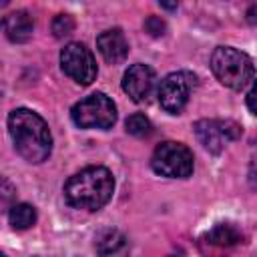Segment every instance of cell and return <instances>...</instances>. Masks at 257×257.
Returning a JSON list of instances; mask_svg holds the SVG:
<instances>
[{"mask_svg": "<svg viewBox=\"0 0 257 257\" xmlns=\"http://www.w3.org/2000/svg\"><path fill=\"white\" fill-rule=\"evenodd\" d=\"M151 167L161 177L187 179V177H191L193 167H195L193 153L183 143L165 141L155 149V153L151 157Z\"/></svg>", "mask_w": 257, "mask_h": 257, "instance_id": "obj_4", "label": "cell"}, {"mask_svg": "<svg viewBox=\"0 0 257 257\" xmlns=\"http://www.w3.org/2000/svg\"><path fill=\"white\" fill-rule=\"evenodd\" d=\"M8 221L18 231L30 229L36 223V209L28 203H14L8 211Z\"/></svg>", "mask_w": 257, "mask_h": 257, "instance_id": "obj_14", "label": "cell"}, {"mask_svg": "<svg viewBox=\"0 0 257 257\" xmlns=\"http://www.w3.org/2000/svg\"><path fill=\"white\" fill-rule=\"evenodd\" d=\"M14 199H16V189L14 185L0 175V215L4 211H10V207L14 205Z\"/></svg>", "mask_w": 257, "mask_h": 257, "instance_id": "obj_16", "label": "cell"}, {"mask_svg": "<svg viewBox=\"0 0 257 257\" xmlns=\"http://www.w3.org/2000/svg\"><path fill=\"white\" fill-rule=\"evenodd\" d=\"M60 66L74 82L88 86L96 78V60L92 52L80 42H68L60 50Z\"/></svg>", "mask_w": 257, "mask_h": 257, "instance_id": "obj_8", "label": "cell"}, {"mask_svg": "<svg viewBox=\"0 0 257 257\" xmlns=\"http://www.w3.org/2000/svg\"><path fill=\"white\" fill-rule=\"evenodd\" d=\"M124 126H126V133L133 135V137H149V135L153 133V124H151V120H149L143 112L131 114V116L126 118Z\"/></svg>", "mask_w": 257, "mask_h": 257, "instance_id": "obj_15", "label": "cell"}, {"mask_svg": "<svg viewBox=\"0 0 257 257\" xmlns=\"http://www.w3.org/2000/svg\"><path fill=\"white\" fill-rule=\"evenodd\" d=\"M122 90L135 102H149L155 90V70L147 64H133L122 76Z\"/></svg>", "mask_w": 257, "mask_h": 257, "instance_id": "obj_9", "label": "cell"}, {"mask_svg": "<svg viewBox=\"0 0 257 257\" xmlns=\"http://www.w3.org/2000/svg\"><path fill=\"white\" fill-rule=\"evenodd\" d=\"M145 30L151 34V36H163L165 30H167V24L161 16H149L145 20Z\"/></svg>", "mask_w": 257, "mask_h": 257, "instance_id": "obj_18", "label": "cell"}, {"mask_svg": "<svg viewBox=\"0 0 257 257\" xmlns=\"http://www.w3.org/2000/svg\"><path fill=\"white\" fill-rule=\"evenodd\" d=\"M253 98H255V90L251 88V90L247 92V106H249L251 114H255V104H253Z\"/></svg>", "mask_w": 257, "mask_h": 257, "instance_id": "obj_19", "label": "cell"}, {"mask_svg": "<svg viewBox=\"0 0 257 257\" xmlns=\"http://www.w3.org/2000/svg\"><path fill=\"white\" fill-rule=\"evenodd\" d=\"M98 52L110 64H120L128 54V40L120 28H108L96 38Z\"/></svg>", "mask_w": 257, "mask_h": 257, "instance_id": "obj_10", "label": "cell"}, {"mask_svg": "<svg viewBox=\"0 0 257 257\" xmlns=\"http://www.w3.org/2000/svg\"><path fill=\"white\" fill-rule=\"evenodd\" d=\"M8 131L14 149L28 163H42L52 151V137L48 124L30 108H16L8 116Z\"/></svg>", "mask_w": 257, "mask_h": 257, "instance_id": "obj_1", "label": "cell"}, {"mask_svg": "<svg viewBox=\"0 0 257 257\" xmlns=\"http://www.w3.org/2000/svg\"><path fill=\"white\" fill-rule=\"evenodd\" d=\"M94 249L98 257H128V239L116 229H104L96 235Z\"/></svg>", "mask_w": 257, "mask_h": 257, "instance_id": "obj_12", "label": "cell"}, {"mask_svg": "<svg viewBox=\"0 0 257 257\" xmlns=\"http://www.w3.org/2000/svg\"><path fill=\"white\" fill-rule=\"evenodd\" d=\"M72 30H74V20L68 14H58L52 20V32L56 38H64V36L72 34Z\"/></svg>", "mask_w": 257, "mask_h": 257, "instance_id": "obj_17", "label": "cell"}, {"mask_svg": "<svg viewBox=\"0 0 257 257\" xmlns=\"http://www.w3.org/2000/svg\"><path fill=\"white\" fill-rule=\"evenodd\" d=\"M207 241L211 245H217V247H231V245H237L241 241V233L231 223H219L207 233Z\"/></svg>", "mask_w": 257, "mask_h": 257, "instance_id": "obj_13", "label": "cell"}, {"mask_svg": "<svg viewBox=\"0 0 257 257\" xmlns=\"http://www.w3.org/2000/svg\"><path fill=\"white\" fill-rule=\"evenodd\" d=\"M171 257H183V255H171Z\"/></svg>", "mask_w": 257, "mask_h": 257, "instance_id": "obj_21", "label": "cell"}, {"mask_svg": "<svg viewBox=\"0 0 257 257\" xmlns=\"http://www.w3.org/2000/svg\"><path fill=\"white\" fill-rule=\"evenodd\" d=\"M6 4H8V2H6V0H4V2H0V8H2V6H6Z\"/></svg>", "mask_w": 257, "mask_h": 257, "instance_id": "obj_20", "label": "cell"}, {"mask_svg": "<svg viewBox=\"0 0 257 257\" xmlns=\"http://www.w3.org/2000/svg\"><path fill=\"white\" fill-rule=\"evenodd\" d=\"M0 30L10 42H26L32 36L34 22L26 10H16V12L6 14L0 20Z\"/></svg>", "mask_w": 257, "mask_h": 257, "instance_id": "obj_11", "label": "cell"}, {"mask_svg": "<svg viewBox=\"0 0 257 257\" xmlns=\"http://www.w3.org/2000/svg\"><path fill=\"white\" fill-rule=\"evenodd\" d=\"M195 84H197V76L189 70H179V72L167 74L161 80L159 90H157L161 106L171 114L181 112L185 108Z\"/></svg>", "mask_w": 257, "mask_h": 257, "instance_id": "obj_6", "label": "cell"}, {"mask_svg": "<svg viewBox=\"0 0 257 257\" xmlns=\"http://www.w3.org/2000/svg\"><path fill=\"white\" fill-rule=\"evenodd\" d=\"M0 257H4V255H2V253H0Z\"/></svg>", "mask_w": 257, "mask_h": 257, "instance_id": "obj_22", "label": "cell"}, {"mask_svg": "<svg viewBox=\"0 0 257 257\" xmlns=\"http://www.w3.org/2000/svg\"><path fill=\"white\" fill-rule=\"evenodd\" d=\"M211 70L217 80L233 90L245 88L253 80V60L233 46H217L211 56Z\"/></svg>", "mask_w": 257, "mask_h": 257, "instance_id": "obj_3", "label": "cell"}, {"mask_svg": "<svg viewBox=\"0 0 257 257\" xmlns=\"http://www.w3.org/2000/svg\"><path fill=\"white\" fill-rule=\"evenodd\" d=\"M70 116L80 128H110L116 120V106L106 94L94 92L78 100L72 106Z\"/></svg>", "mask_w": 257, "mask_h": 257, "instance_id": "obj_5", "label": "cell"}, {"mask_svg": "<svg viewBox=\"0 0 257 257\" xmlns=\"http://www.w3.org/2000/svg\"><path fill=\"white\" fill-rule=\"evenodd\" d=\"M199 143L209 153H221L231 141H237L241 137V126L231 118H203L197 120L193 126Z\"/></svg>", "mask_w": 257, "mask_h": 257, "instance_id": "obj_7", "label": "cell"}, {"mask_svg": "<svg viewBox=\"0 0 257 257\" xmlns=\"http://www.w3.org/2000/svg\"><path fill=\"white\" fill-rule=\"evenodd\" d=\"M114 191V179L104 167H86L72 175L64 185V199L74 209L98 211Z\"/></svg>", "mask_w": 257, "mask_h": 257, "instance_id": "obj_2", "label": "cell"}]
</instances>
